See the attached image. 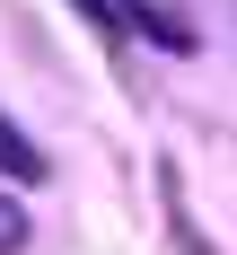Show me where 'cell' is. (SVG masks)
<instances>
[{"label": "cell", "instance_id": "1", "mask_svg": "<svg viewBox=\"0 0 237 255\" xmlns=\"http://www.w3.org/2000/svg\"><path fill=\"white\" fill-rule=\"evenodd\" d=\"M0 176H18V185H35V176H44V150H35V141L9 124V115H0Z\"/></svg>", "mask_w": 237, "mask_h": 255}, {"label": "cell", "instance_id": "2", "mask_svg": "<svg viewBox=\"0 0 237 255\" xmlns=\"http://www.w3.org/2000/svg\"><path fill=\"white\" fill-rule=\"evenodd\" d=\"M18 247H26V211L0 194V255H18Z\"/></svg>", "mask_w": 237, "mask_h": 255}]
</instances>
